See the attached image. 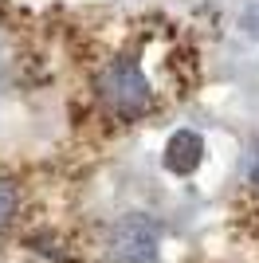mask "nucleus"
Segmentation results:
<instances>
[{"label": "nucleus", "instance_id": "1", "mask_svg": "<svg viewBox=\"0 0 259 263\" xmlns=\"http://www.w3.org/2000/svg\"><path fill=\"white\" fill-rule=\"evenodd\" d=\"M98 95L122 118H134L150 106V83H145V75L134 59H114L98 79Z\"/></svg>", "mask_w": 259, "mask_h": 263}, {"label": "nucleus", "instance_id": "2", "mask_svg": "<svg viewBox=\"0 0 259 263\" xmlns=\"http://www.w3.org/2000/svg\"><path fill=\"white\" fill-rule=\"evenodd\" d=\"M157 240H161V228L153 224L150 216H122L118 228H114V255L122 263H153L157 259Z\"/></svg>", "mask_w": 259, "mask_h": 263}, {"label": "nucleus", "instance_id": "3", "mask_svg": "<svg viewBox=\"0 0 259 263\" xmlns=\"http://www.w3.org/2000/svg\"><path fill=\"white\" fill-rule=\"evenodd\" d=\"M200 157H205V142L193 130H177L169 138V145H165V169L177 177H189L200 165Z\"/></svg>", "mask_w": 259, "mask_h": 263}, {"label": "nucleus", "instance_id": "4", "mask_svg": "<svg viewBox=\"0 0 259 263\" xmlns=\"http://www.w3.org/2000/svg\"><path fill=\"white\" fill-rule=\"evenodd\" d=\"M12 212H16V185H12V181H0V224H8Z\"/></svg>", "mask_w": 259, "mask_h": 263}, {"label": "nucleus", "instance_id": "5", "mask_svg": "<svg viewBox=\"0 0 259 263\" xmlns=\"http://www.w3.org/2000/svg\"><path fill=\"white\" fill-rule=\"evenodd\" d=\"M244 32H248L251 40H259V4H251V8L244 12Z\"/></svg>", "mask_w": 259, "mask_h": 263}]
</instances>
